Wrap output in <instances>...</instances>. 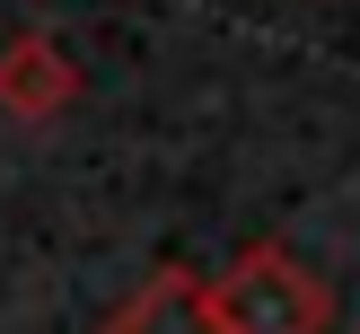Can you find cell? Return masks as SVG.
<instances>
[{
	"label": "cell",
	"instance_id": "3",
	"mask_svg": "<svg viewBox=\"0 0 360 334\" xmlns=\"http://www.w3.org/2000/svg\"><path fill=\"white\" fill-rule=\"evenodd\" d=\"M97 334H220V316H211V281L193 273V264H158V273H141L132 290L105 308Z\"/></svg>",
	"mask_w": 360,
	"mask_h": 334
},
{
	"label": "cell",
	"instance_id": "1",
	"mask_svg": "<svg viewBox=\"0 0 360 334\" xmlns=\"http://www.w3.org/2000/svg\"><path fill=\"white\" fill-rule=\"evenodd\" d=\"M211 316L220 334H334V290L281 238H255L229 273H211Z\"/></svg>",
	"mask_w": 360,
	"mask_h": 334
},
{
	"label": "cell",
	"instance_id": "2",
	"mask_svg": "<svg viewBox=\"0 0 360 334\" xmlns=\"http://www.w3.org/2000/svg\"><path fill=\"white\" fill-rule=\"evenodd\" d=\"M79 105V62L62 53V35L18 27L0 44V115L9 123H62Z\"/></svg>",
	"mask_w": 360,
	"mask_h": 334
}]
</instances>
